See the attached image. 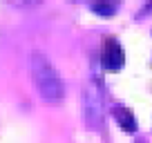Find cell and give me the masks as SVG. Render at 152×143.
Here are the masks:
<instances>
[{
  "mask_svg": "<svg viewBox=\"0 0 152 143\" xmlns=\"http://www.w3.org/2000/svg\"><path fill=\"white\" fill-rule=\"evenodd\" d=\"M31 76H34V83H36L38 92H40V96H43L45 101L58 103V101L65 96L63 78L58 76L56 67L49 63V58L45 56L43 52L31 54Z\"/></svg>",
  "mask_w": 152,
  "mask_h": 143,
  "instance_id": "1",
  "label": "cell"
},
{
  "mask_svg": "<svg viewBox=\"0 0 152 143\" xmlns=\"http://www.w3.org/2000/svg\"><path fill=\"white\" fill-rule=\"evenodd\" d=\"M123 63H125V54L121 43L116 38H105L103 49H101V65L110 72H116L123 67Z\"/></svg>",
  "mask_w": 152,
  "mask_h": 143,
  "instance_id": "2",
  "label": "cell"
},
{
  "mask_svg": "<svg viewBox=\"0 0 152 143\" xmlns=\"http://www.w3.org/2000/svg\"><path fill=\"white\" fill-rule=\"evenodd\" d=\"M85 116L92 128L103 125V96H101V90L96 85H90L85 94Z\"/></svg>",
  "mask_w": 152,
  "mask_h": 143,
  "instance_id": "3",
  "label": "cell"
},
{
  "mask_svg": "<svg viewBox=\"0 0 152 143\" xmlns=\"http://www.w3.org/2000/svg\"><path fill=\"white\" fill-rule=\"evenodd\" d=\"M114 116H116V121H119V125L125 130V132H134L137 130V119H134V114L128 110V107H123V105H119L116 110H114Z\"/></svg>",
  "mask_w": 152,
  "mask_h": 143,
  "instance_id": "4",
  "label": "cell"
},
{
  "mask_svg": "<svg viewBox=\"0 0 152 143\" xmlns=\"http://www.w3.org/2000/svg\"><path fill=\"white\" fill-rule=\"evenodd\" d=\"M92 11L99 16H112L114 11H116V5H112V2H94L92 5Z\"/></svg>",
  "mask_w": 152,
  "mask_h": 143,
  "instance_id": "5",
  "label": "cell"
}]
</instances>
